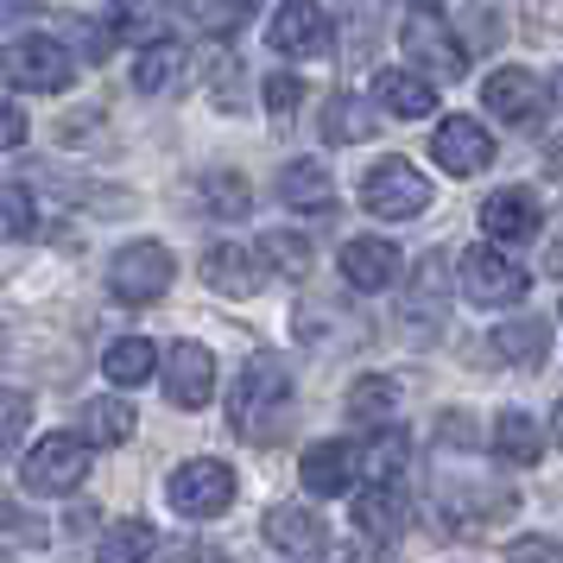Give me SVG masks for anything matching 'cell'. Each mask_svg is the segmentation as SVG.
Listing matches in <instances>:
<instances>
[{"label":"cell","instance_id":"obj_12","mask_svg":"<svg viewBox=\"0 0 563 563\" xmlns=\"http://www.w3.org/2000/svg\"><path fill=\"white\" fill-rule=\"evenodd\" d=\"M443 298H450V254L437 247L411 266V291H406V317H411V342H424L443 317Z\"/></svg>","mask_w":563,"mask_h":563},{"label":"cell","instance_id":"obj_23","mask_svg":"<svg viewBox=\"0 0 563 563\" xmlns=\"http://www.w3.org/2000/svg\"><path fill=\"white\" fill-rule=\"evenodd\" d=\"M494 355L507 361V367H538V361L551 355V323L544 317H512L494 330Z\"/></svg>","mask_w":563,"mask_h":563},{"label":"cell","instance_id":"obj_31","mask_svg":"<svg viewBox=\"0 0 563 563\" xmlns=\"http://www.w3.org/2000/svg\"><path fill=\"white\" fill-rule=\"evenodd\" d=\"M82 437H89V443H128L133 437V406H121V399H96V406L82 411Z\"/></svg>","mask_w":563,"mask_h":563},{"label":"cell","instance_id":"obj_43","mask_svg":"<svg viewBox=\"0 0 563 563\" xmlns=\"http://www.w3.org/2000/svg\"><path fill=\"white\" fill-rule=\"evenodd\" d=\"M551 437L563 443V399H558V411H551Z\"/></svg>","mask_w":563,"mask_h":563},{"label":"cell","instance_id":"obj_26","mask_svg":"<svg viewBox=\"0 0 563 563\" xmlns=\"http://www.w3.org/2000/svg\"><path fill=\"white\" fill-rule=\"evenodd\" d=\"M178 77H184V45L178 38H153V45H140V57H133V82H140L146 96L172 89Z\"/></svg>","mask_w":563,"mask_h":563},{"label":"cell","instance_id":"obj_41","mask_svg":"<svg viewBox=\"0 0 563 563\" xmlns=\"http://www.w3.org/2000/svg\"><path fill=\"white\" fill-rule=\"evenodd\" d=\"M26 13H45L38 0H0V26H13V20H26Z\"/></svg>","mask_w":563,"mask_h":563},{"label":"cell","instance_id":"obj_33","mask_svg":"<svg viewBox=\"0 0 563 563\" xmlns=\"http://www.w3.org/2000/svg\"><path fill=\"white\" fill-rule=\"evenodd\" d=\"M32 424V399L20 386H0V456H13V443L26 437Z\"/></svg>","mask_w":563,"mask_h":563},{"label":"cell","instance_id":"obj_18","mask_svg":"<svg viewBox=\"0 0 563 563\" xmlns=\"http://www.w3.org/2000/svg\"><path fill=\"white\" fill-rule=\"evenodd\" d=\"M298 468H305L310 494H323V500H330V494H349V482H355V468H361V450H349L342 437H330V443H310Z\"/></svg>","mask_w":563,"mask_h":563},{"label":"cell","instance_id":"obj_19","mask_svg":"<svg viewBox=\"0 0 563 563\" xmlns=\"http://www.w3.org/2000/svg\"><path fill=\"white\" fill-rule=\"evenodd\" d=\"M482 229H487V241H532L538 234V197L532 190H494L482 203Z\"/></svg>","mask_w":563,"mask_h":563},{"label":"cell","instance_id":"obj_44","mask_svg":"<svg viewBox=\"0 0 563 563\" xmlns=\"http://www.w3.org/2000/svg\"><path fill=\"white\" fill-rule=\"evenodd\" d=\"M551 96H558V102H563V70H558V82H551Z\"/></svg>","mask_w":563,"mask_h":563},{"label":"cell","instance_id":"obj_11","mask_svg":"<svg viewBox=\"0 0 563 563\" xmlns=\"http://www.w3.org/2000/svg\"><path fill=\"white\" fill-rule=\"evenodd\" d=\"M431 158L450 178H475L487 158H494V133H487L482 121H468V114H450V121L431 133Z\"/></svg>","mask_w":563,"mask_h":563},{"label":"cell","instance_id":"obj_9","mask_svg":"<svg viewBox=\"0 0 563 563\" xmlns=\"http://www.w3.org/2000/svg\"><path fill=\"white\" fill-rule=\"evenodd\" d=\"M266 38H273V52H285V57H323L335 45V26L317 0H279Z\"/></svg>","mask_w":563,"mask_h":563},{"label":"cell","instance_id":"obj_16","mask_svg":"<svg viewBox=\"0 0 563 563\" xmlns=\"http://www.w3.org/2000/svg\"><path fill=\"white\" fill-rule=\"evenodd\" d=\"M260 260L266 254H247V247H234V241H216V247L203 254V279L216 285L222 298H254L260 285H266Z\"/></svg>","mask_w":563,"mask_h":563},{"label":"cell","instance_id":"obj_35","mask_svg":"<svg viewBox=\"0 0 563 563\" xmlns=\"http://www.w3.org/2000/svg\"><path fill=\"white\" fill-rule=\"evenodd\" d=\"M96 551L114 558V563H121V558H146V551H153V526H146V519H128V526H114Z\"/></svg>","mask_w":563,"mask_h":563},{"label":"cell","instance_id":"obj_2","mask_svg":"<svg viewBox=\"0 0 563 563\" xmlns=\"http://www.w3.org/2000/svg\"><path fill=\"white\" fill-rule=\"evenodd\" d=\"M0 82H13L26 96H64L77 82V57H70V45H57L45 32H26V38L0 45Z\"/></svg>","mask_w":563,"mask_h":563},{"label":"cell","instance_id":"obj_13","mask_svg":"<svg viewBox=\"0 0 563 563\" xmlns=\"http://www.w3.org/2000/svg\"><path fill=\"white\" fill-rule=\"evenodd\" d=\"M399 273H406V260L380 234H361L342 247V285H355V291H386V285H399Z\"/></svg>","mask_w":563,"mask_h":563},{"label":"cell","instance_id":"obj_1","mask_svg":"<svg viewBox=\"0 0 563 563\" xmlns=\"http://www.w3.org/2000/svg\"><path fill=\"white\" fill-rule=\"evenodd\" d=\"M291 393H298V380H291V367H285V361L273 355V349L247 355L241 380H234V399H229L234 431H241V437H254V443L279 437V424L291 418Z\"/></svg>","mask_w":563,"mask_h":563},{"label":"cell","instance_id":"obj_32","mask_svg":"<svg viewBox=\"0 0 563 563\" xmlns=\"http://www.w3.org/2000/svg\"><path fill=\"white\" fill-rule=\"evenodd\" d=\"M38 229V209H32L26 184H0V241H26Z\"/></svg>","mask_w":563,"mask_h":563},{"label":"cell","instance_id":"obj_20","mask_svg":"<svg viewBox=\"0 0 563 563\" xmlns=\"http://www.w3.org/2000/svg\"><path fill=\"white\" fill-rule=\"evenodd\" d=\"M355 526L374 544H393V538L406 532V494H399V482H374L355 494Z\"/></svg>","mask_w":563,"mask_h":563},{"label":"cell","instance_id":"obj_17","mask_svg":"<svg viewBox=\"0 0 563 563\" xmlns=\"http://www.w3.org/2000/svg\"><path fill=\"white\" fill-rule=\"evenodd\" d=\"M279 197H285V209H298V216H330L335 209L330 165H317V158H291V165L279 172Z\"/></svg>","mask_w":563,"mask_h":563},{"label":"cell","instance_id":"obj_15","mask_svg":"<svg viewBox=\"0 0 563 563\" xmlns=\"http://www.w3.org/2000/svg\"><path fill=\"white\" fill-rule=\"evenodd\" d=\"M266 538H273V551L285 558H317V551H330V532H323V519L298 500H279V507L266 512Z\"/></svg>","mask_w":563,"mask_h":563},{"label":"cell","instance_id":"obj_14","mask_svg":"<svg viewBox=\"0 0 563 563\" xmlns=\"http://www.w3.org/2000/svg\"><path fill=\"white\" fill-rule=\"evenodd\" d=\"M482 102L507 121V128H532L538 114H544V82L532 70H494L482 89Z\"/></svg>","mask_w":563,"mask_h":563},{"label":"cell","instance_id":"obj_40","mask_svg":"<svg viewBox=\"0 0 563 563\" xmlns=\"http://www.w3.org/2000/svg\"><path fill=\"white\" fill-rule=\"evenodd\" d=\"M507 558H563V544H551V538H519V544H507Z\"/></svg>","mask_w":563,"mask_h":563},{"label":"cell","instance_id":"obj_8","mask_svg":"<svg viewBox=\"0 0 563 563\" xmlns=\"http://www.w3.org/2000/svg\"><path fill=\"white\" fill-rule=\"evenodd\" d=\"M82 475H89V437H70V431H52L20 468L26 494H77Z\"/></svg>","mask_w":563,"mask_h":563},{"label":"cell","instance_id":"obj_24","mask_svg":"<svg viewBox=\"0 0 563 563\" xmlns=\"http://www.w3.org/2000/svg\"><path fill=\"white\" fill-rule=\"evenodd\" d=\"M254 7L260 0H178V20L190 32H203V38H229V32L247 26Z\"/></svg>","mask_w":563,"mask_h":563},{"label":"cell","instance_id":"obj_36","mask_svg":"<svg viewBox=\"0 0 563 563\" xmlns=\"http://www.w3.org/2000/svg\"><path fill=\"white\" fill-rule=\"evenodd\" d=\"M70 38H77V52L89 57V64H102V57L114 52V26H102V20H70Z\"/></svg>","mask_w":563,"mask_h":563},{"label":"cell","instance_id":"obj_42","mask_svg":"<svg viewBox=\"0 0 563 563\" xmlns=\"http://www.w3.org/2000/svg\"><path fill=\"white\" fill-rule=\"evenodd\" d=\"M544 178H563V140H551V146H544Z\"/></svg>","mask_w":563,"mask_h":563},{"label":"cell","instance_id":"obj_7","mask_svg":"<svg viewBox=\"0 0 563 563\" xmlns=\"http://www.w3.org/2000/svg\"><path fill=\"white\" fill-rule=\"evenodd\" d=\"M165 500L184 512V519H216V512L234 507V468L216 456H197L172 468V482H165Z\"/></svg>","mask_w":563,"mask_h":563},{"label":"cell","instance_id":"obj_25","mask_svg":"<svg viewBox=\"0 0 563 563\" xmlns=\"http://www.w3.org/2000/svg\"><path fill=\"white\" fill-rule=\"evenodd\" d=\"M102 374H108L114 386H140L146 374H158V349L146 342V335H121V342H108Z\"/></svg>","mask_w":563,"mask_h":563},{"label":"cell","instance_id":"obj_6","mask_svg":"<svg viewBox=\"0 0 563 563\" xmlns=\"http://www.w3.org/2000/svg\"><path fill=\"white\" fill-rule=\"evenodd\" d=\"M399 52H406V64H418L424 77L456 82L462 70H468V52H462V38L450 32V20H437V7H418L406 26H399Z\"/></svg>","mask_w":563,"mask_h":563},{"label":"cell","instance_id":"obj_3","mask_svg":"<svg viewBox=\"0 0 563 563\" xmlns=\"http://www.w3.org/2000/svg\"><path fill=\"white\" fill-rule=\"evenodd\" d=\"M178 279V260L165 241H128L121 254L108 260V291L121 298V305H158L165 291Z\"/></svg>","mask_w":563,"mask_h":563},{"label":"cell","instance_id":"obj_34","mask_svg":"<svg viewBox=\"0 0 563 563\" xmlns=\"http://www.w3.org/2000/svg\"><path fill=\"white\" fill-rule=\"evenodd\" d=\"M260 254L273 260L279 273H291V279H298V273L310 266V241H305V234H291V229H273L266 241H260Z\"/></svg>","mask_w":563,"mask_h":563},{"label":"cell","instance_id":"obj_21","mask_svg":"<svg viewBox=\"0 0 563 563\" xmlns=\"http://www.w3.org/2000/svg\"><path fill=\"white\" fill-rule=\"evenodd\" d=\"M374 102L399 121H418V114H437V89L424 70H380L374 77Z\"/></svg>","mask_w":563,"mask_h":563},{"label":"cell","instance_id":"obj_29","mask_svg":"<svg viewBox=\"0 0 563 563\" xmlns=\"http://www.w3.org/2000/svg\"><path fill=\"white\" fill-rule=\"evenodd\" d=\"M399 411V380H386V374H361L349 386V418H367V424H386Z\"/></svg>","mask_w":563,"mask_h":563},{"label":"cell","instance_id":"obj_5","mask_svg":"<svg viewBox=\"0 0 563 563\" xmlns=\"http://www.w3.org/2000/svg\"><path fill=\"white\" fill-rule=\"evenodd\" d=\"M456 273H462V291H468L482 310L519 305V298L532 291V273H526L519 260L500 254V241H494V247H468V254L456 260Z\"/></svg>","mask_w":563,"mask_h":563},{"label":"cell","instance_id":"obj_30","mask_svg":"<svg viewBox=\"0 0 563 563\" xmlns=\"http://www.w3.org/2000/svg\"><path fill=\"white\" fill-rule=\"evenodd\" d=\"M406 456H411L406 431H393V424H386V431L361 450V475H367V482H399V475H406Z\"/></svg>","mask_w":563,"mask_h":563},{"label":"cell","instance_id":"obj_45","mask_svg":"<svg viewBox=\"0 0 563 563\" xmlns=\"http://www.w3.org/2000/svg\"><path fill=\"white\" fill-rule=\"evenodd\" d=\"M411 7H443V0H411Z\"/></svg>","mask_w":563,"mask_h":563},{"label":"cell","instance_id":"obj_4","mask_svg":"<svg viewBox=\"0 0 563 563\" xmlns=\"http://www.w3.org/2000/svg\"><path fill=\"white\" fill-rule=\"evenodd\" d=\"M361 203L374 209L380 222H411V216H424L431 209V178L406 165V158H380L367 184H361Z\"/></svg>","mask_w":563,"mask_h":563},{"label":"cell","instance_id":"obj_10","mask_svg":"<svg viewBox=\"0 0 563 563\" xmlns=\"http://www.w3.org/2000/svg\"><path fill=\"white\" fill-rule=\"evenodd\" d=\"M158 374H165V399L178 411H203L209 393H216V361H209L203 342H172Z\"/></svg>","mask_w":563,"mask_h":563},{"label":"cell","instance_id":"obj_38","mask_svg":"<svg viewBox=\"0 0 563 563\" xmlns=\"http://www.w3.org/2000/svg\"><path fill=\"white\" fill-rule=\"evenodd\" d=\"M209 96H216V108H241V96H234V57H216V70H209Z\"/></svg>","mask_w":563,"mask_h":563},{"label":"cell","instance_id":"obj_39","mask_svg":"<svg viewBox=\"0 0 563 563\" xmlns=\"http://www.w3.org/2000/svg\"><path fill=\"white\" fill-rule=\"evenodd\" d=\"M13 146H26V114L0 96V153H13Z\"/></svg>","mask_w":563,"mask_h":563},{"label":"cell","instance_id":"obj_28","mask_svg":"<svg viewBox=\"0 0 563 563\" xmlns=\"http://www.w3.org/2000/svg\"><path fill=\"white\" fill-rule=\"evenodd\" d=\"M374 128H380V121H374L349 89H335L330 102H323V140H335V146H355V140H367Z\"/></svg>","mask_w":563,"mask_h":563},{"label":"cell","instance_id":"obj_27","mask_svg":"<svg viewBox=\"0 0 563 563\" xmlns=\"http://www.w3.org/2000/svg\"><path fill=\"white\" fill-rule=\"evenodd\" d=\"M203 203H209V216L234 222V216H247V209H254V184L241 178L234 165H216V172H203Z\"/></svg>","mask_w":563,"mask_h":563},{"label":"cell","instance_id":"obj_37","mask_svg":"<svg viewBox=\"0 0 563 563\" xmlns=\"http://www.w3.org/2000/svg\"><path fill=\"white\" fill-rule=\"evenodd\" d=\"M298 102H305V82L298 77H285V70L266 77V108H273V114H285V108H298Z\"/></svg>","mask_w":563,"mask_h":563},{"label":"cell","instance_id":"obj_22","mask_svg":"<svg viewBox=\"0 0 563 563\" xmlns=\"http://www.w3.org/2000/svg\"><path fill=\"white\" fill-rule=\"evenodd\" d=\"M494 456L512 462V468H532L544 456V424H538L532 411H500L494 418Z\"/></svg>","mask_w":563,"mask_h":563}]
</instances>
